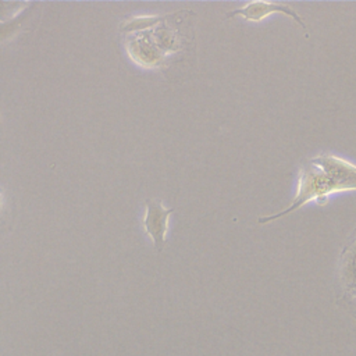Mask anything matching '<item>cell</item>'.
<instances>
[{"label":"cell","instance_id":"obj_3","mask_svg":"<svg viewBox=\"0 0 356 356\" xmlns=\"http://www.w3.org/2000/svg\"><path fill=\"white\" fill-rule=\"evenodd\" d=\"M274 13H282L285 15H289L291 18H293L306 31V25L302 21V18L289 6L281 4V3H263V1L248 3L242 8H236L234 11H229L227 14V18L239 15V17L248 19V21H261L264 17L271 15Z\"/></svg>","mask_w":356,"mask_h":356},{"label":"cell","instance_id":"obj_1","mask_svg":"<svg viewBox=\"0 0 356 356\" xmlns=\"http://www.w3.org/2000/svg\"><path fill=\"white\" fill-rule=\"evenodd\" d=\"M345 189H356V167L331 154L314 157L300 170L292 204L274 216L260 217L257 222H270L271 220L292 213L310 200L325 199L327 195Z\"/></svg>","mask_w":356,"mask_h":356},{"label":"cell","instance_id":"obj_2","mask_svg":"<svg viewBox=\"0 0 356 356\" xmlns=\"http://www.w3.org/2000/svg\"><path fill=\"white\" fill-rule=\"evenodd\" d=\"M174 209H167L160 200L147 199L146 211L143 217V229L146 235L152 239V243L157 252H161L165 245L168 221Z\"/></svg>","mask_w":356,"mask_h":356}]
</instances>
